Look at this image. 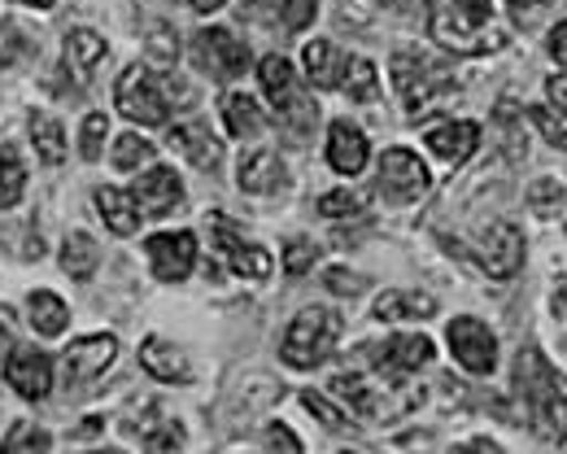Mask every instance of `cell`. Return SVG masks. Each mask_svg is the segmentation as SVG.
Instances as JSON below:
<instances>
[{
    "mask_svg": "<svg viewBox=\"0 0 567 454\" xmlns=\"http://www.w3.org/2000/svg\"><path fill=\"white\" fill-rule=\"evenodd\" d=\"M27 53H31V44H27L22 27L18 22H0V66H18Z\"/></svg>",
    "mask_w": 567,
    "mask_h": 454,
    "instance_id": "74e56055",
    "label": "cell"
},
{
    "mask_svg": "<svg viewBox=\"0 0 567 454\" xmlns=\"http://www.w3.org/2000/svg\"><path fill=\"white\" fill-rule=\"evenodd\" d=\"M236 184L245 193H258V197H271L288 184V171H284L280 153L276 149H254L240 157V171H236Z\"/></svg>",
    "mask_w": 567,
    "mask_h": 454,
    "instance_id": "2e32d148",
    "label": "cell"
},
{
    "mask_svg": "<svg viewBox=\"0 0 567 454\" xmlns=\"http://www.w3.org/2000/svg\"><path fill=\"white\" fill-rule=\"evenodd\" d=\"M4 380H9V389H18L22 398L40 402V398H49V389H53V359H49L44 350H13V354L4 359Z\"/></svg>",
    "mask_w": 567,
    "mask_h": 454,
    "instance_id": "4fadbf2b",
    "label": "cell"
},
{
    "mask_svg": "<svg viewBox=\"0 0 567 454\" xmlns=\"http://www.w3.org/2000/svg\"><path fill=\"white\" fill-rule=\"evenodd\" d=\"M323 285H328L332 293H341V298H358L367 280H362V276H354V271H346V267H332V271L323 276Z\"/></svg>",
    "mask_w": 567,
    "mask_h": 454,
    "instance_id": "7bdbcfd3",
    "label": "cell"
},
{
    "mask_svg": "<svg viewBox=\"0 0 567 454\" xmlns=\"http://www.w3.org/2000/svg\"><path fill=\"white\" fill-rule=\"evenodd\" d=\"M476 262L494 276V280H511L519 267H524V236L515 224H494L485 231L481 249H476Z\"/></svg>",
    "mask_w": 567,
    "mask_h": 454,
    "instance_id": "30bf717a",
    "label": "cell"
},
{
    "mask_svg": "<svg viewBox=\"0 0 567 454\" xmlns=\"http://www.w3.org/2000/svg\"><path fill=\"white\" fill-rule=\"evenodd\" d=\"M450 350H454V359L472 376H489L497 368V337L481 319H472V314H463V319L450 323Z\"/></svg>",
    "mask_w": 567,
    "mask_h": 454,
    "instance_id": "8992f818",
    "label": "cell"
},
{
    "mask_svg": "<svg viewBox=\"0 0 567 454\" xmlns=\"http://www.w3.org/2000/svg\"><path fill=\"white\" fill-rule=\"evenodd\" d=\"M337 341H341V319H337L332 310H323V306H310V310H301V314L288 323L280 354L288 368L310 372V368H319V363L337 350Z\"/></svg>",
    "mask_w": 567,
    "mask_h": 454,
    "instance_id": "3957f363",
    "label": "cell"
},
{
    "mask_svg": "<svg viewBox=\"0 0 567 454\" xmlns=\"http://www.w3.org/2000/svg\"><path fill=\"white\" fill-rule=\"evenodd\" d=\"M136 202H141L144 219H166L184 202V184L171 166H148L136 179Z\"/></svg>",
    "mask_w": 567,
    "mask_h": 454,
    "instance_id": "5bb4252c",
    "label": "cell"
},
{
    "mask_svg": "<svg viewBox=\"0 0 567 454\" xmlns=\"http://www.w3.org/2000/svg\"><path fill=\"white\" fill-rule=\"evenodd\" d=\"M153 153H157V145H148L136 132H127V136L114 141V166H118V171H136L144 162H153Z\"/></svg>",
    "mask_w": 567,
    "mask_h": 454,
    "instance_id": "e575fe53",
    "label": "cell"
},
{
    "mask_svg": "<svg viewBox=\"0 0 567 454\" xmlns=\"http://www.w3.org/2000/svg\"><path fill=\"white\" fill-rule=\"evenodd\" d=\"M114 101H118V110H123L132 123H141V127H157V123H166V114H171L166 92H162L157 75H153L148 66H141V62L127 66V71L118 75Z\"/></svg>",
    "mask_w": 567,
    "mask_h": 454,
    "instance_id": "277c9868",
    "label": "cell"
},
{
    "mask_svg": "<svg viewBox=\"0 0 567 454\" xmlns=\"http://www.w3.org/2000/svg\"><path fill=\"white\" fill-rule=\"evenodd\" d=\"M427 27H432V40L458 58L497 53L506 44V31L494 22V0H441Z\"/></svg>",
    "mask_w": 567,
    "mask_h": 454,
    "instance_id": "6da1fadb",
    "label": "cell"
},
{
    "mask_svg": "<svg viewBox=\"0 0 567 454\" xmlns=\"http://www.w3.org/2000/svg\"><path fill=\"white\" fill-rule=\"evenodd\" d=\"M148 53H153V58H157L162 66H175V58H179V44H175V31H171L166 22H157V27H153Z\"/></svg>",
    "mask_w": 567,
    "mask_h": 454,
    "instance_id": "60d3db41",
    "label": "cell"
},
{
    "mask_svg": "<svg viewBox=\"0 0 567 454\" xmlns=\"http://www.w3.org/2000/svg\"><path fill=\"white\" fill-rule=\"evenodd\" d=\"M367 210V193L358 188H337L328 197H319V215L323 219H350V215H362Z\"/></svg>",
    "mask_w": 567,
    "mask_h": 454,
    "instance_id": "836d02e7",
    "label": "cell"
},
{
    "mask_svg": "<svg viewBox=\"0 0 567 454\" xmlns=\"http://www.w3.org/2000/svg\"><path fill=\"white\" fill-rule=\"evenodd\" d=\"M148 262H153V276L162 285H179L193 276L197 267V236L193 231H162V236H148Z\"/></svg>",
    "mask_w": 567,
    "mask_h": 454,
    "instance_id": "52a82bcc",
    "label": "cell"
},
{
    "mask_svg": "<svg viewBox=\"0 0 567 454\" xmlns=\"http://www.w3.org/2000/svg\"><path fill=\"white\" fill-rule=\"evenodd\" d=\"M328 393H332V398L346 406V415H358V420H380V415H393V406L384 402V389L367 384L358 372H341V376H332Z\"/></svg>",
    "mask_w": 567,
    "mask_h": 454,
    "instance_id": "9a60e30c",
    "label": "cell"
},
{
    "mask_svg": "<svg viewBox=\"0 0 567 454\" xmlns=\"http://www.w3.org/2000/svg\"><path fill=\"white\" fill-rule=\"evenodd\" d=\"M328 162H332V171L337 175H358L362 166H367V136L358 132L354 123H332V132H328Z\"/></svg>",
    "mask_w": 567,
    "mask_h": 454,
    "instance_id": "ac0fdd59",
    "label": "cell"
},
{
    "mask_svg": "<svg viewBox=\"0 0 567 454\" xmlns=\"http://www.w3.org/2000/svg\"><path fill=\"white\" fill-rule=\"evenodd\" d=\"M315 258H319V249H315L310 240H292V245L284 249V271H288V276H306V271L315 267Z\"/></svg>",
    "mask_w": 567,
    "mask_h": 454,
    "instance_id": "ab89813d",
    "label": "cell"
},
{
    "mask_svg": "<svg viewBox=\"0 0 567 454\" xmlns=\"http://www.w3.org/2000/svg\"><path fill=\"white\" fill-rule=\"evenodd\" d=\"M188 4H193V9H197V13H214V9H223V4H227V0H188Z\"/></svg>",
    "mask_w": 567,
    "mask_h": 454,
    "instance_id": "681fc988",
    "label": "cell"
},
{
    "mask_svg": "<svg viewBox=\"0 0 567 454\" xmlns=\"http://www.w3.org/2000/svg\"><path fill=\"white\" fill-rule=\"evenodd\" d=\"M27 193V166L13 145H0V210H13Z\"/></svg>",
    "mask_w": 567,
    "mask_h": 454,
    "instance_id": "f546056e",
    "label": "cell"
},
{
    "mask_svg": "<svg viewBox=\"0 0 567 454\" xmlns=\"http://www.w3.org/2000/svg\"><path fill=\"white\" fill-rule=\"evenodd\" d=\"M214 240H218V249H223V258H227V267H231L236 276H245V280H267V276L276 271L271 254H267V249H258V245H249V240L227 224V219H218V224H214Z\"/></svg>",
    "mask_w": 567,
    "mask_h": 454,
    "instance_id": "7c38bea8",
    "label": "cell"
},
{
    "mask_svg": "<svg viewBox=\"0 0 567 454\" xmlns=\"http://www.w3.org/2000/svg\"><path fill=\"white\" fill-rule=\"evenodd\" d=\"M96 210H101V219L110 231H118V236H132V231H141V202H136V193H118V188H96Z\"/></svg>",
    "mask_w": 567,
    "mask_h": 454,
    "instance_id": "7402d4cb",
    "label": "cell"
},
{
    "mask_svg": "<svg viewBox=\"0 0 567 454\" xmlns=\"http://www.w3.org/2000/svg\"><path fill=\"white\" fill-rule=\"evenodd\" d=\"M18 4H31V9H53V0H18Z\"/></svg>",
    "mask_w": 567,
    "mask_h": 454,
    "instance_id": "db71d44e",
    "label": "cell"
},
{
    "mask_svg": "<svg viewBox=\"0 0 567 454\" xmlns=\"http://www.w3.org/2000/svg\"><path fill=\"white\" fill-rule=\"evenodd\" d=\"M9 319H13V314H9V310H0V345H9Z\"/></svg>",
    "mask_w": 567,
    "mask_h": 454,
    "instance_id": "f907efd6",
    "label": "cell"
},
{
    "mask_svg": "<svg viewBox=\"0 0 567 454\" xmlns=\"http://www.w3.org/2000/svg\"><path fill=\"white\" fill-rule=\"evenodd\" d=\"M31 141L49 166H58L66 157V136H62V123L53 114H31Z\"/></svg>",
    "mask_w": 567,
    "mask_h": 454,
    "instance_id": "1f68e13d",
    "label": "cell"
},
{
    "mask_svg": "<svg viewBox=\"0 0 567 454\" xmlns=\"http://www.w3.org/2000/svg\"><path fill=\"white\" fill-rule=\"evenodd\" d=\"M380 363L389 368V372H420L432 363V341H427L424 332H398V337H389V345L380 350Z\"/></svg>",
    "mask_w": 567,
    "mask_h": 454,
    "instance_id": "d6986e66",
    "label": "cell"
},
{
    "mask_svg": "<svg viewBox=\"0 0 567 454\" xmlns=\"http://www.w3.org/2000/svg\"><path fill=\"white\" fill-rule=\"evenodd\" d=\"M427 184H432V175H427V166L411 149H389L380 157V179H375V188H380L384 202L411 206V202L424 197Z\"/></svg>",
    "mask_w": 567,
    "mask_h": 454,
    "instance_id": "5b68a950",
    "label": "cell"
},
{
    "mask_svg": "<svg viewBox=\"0 0 567 454\" xmlns=\"http://www.w3.org/2000/svg\"><path fill=\"white\" fill-rule=\"evenodd\" d=\"M432 310H436V298H432V293H420V289H393V293L375 298V319H380V323L427 319Z\"/></svg>",
    "mask_w": 567,
    "mask_h": 454,
    "instance_id": "cb8c5ba5",
    "label": "cell"
},
{
    "mask_svg": "<svg viewBox=\"0 0 567 454\" xmlns=\"http://www.w3.org/2000/svg\"><path fill=\"white\" fill-rule=\"evenodd\" d=\"M550 58H555V62H567V22H559V27L550 31Z\"/></svg>",
    "mask_w": 567,
    "mask_h": 454,
    "instance_id": "7dc6e473",
    "label": "cell"
},
{
    "mask_svg": "<svg viewBox=\"0 0 567 454\" xmlns=\"http://www.w3.org/2000/svg\"><path fill=\"white\" fill-rule=\"evenodd\" d=\"M0 451L18 454V451H53V437L44 433V429H35V424H13L9 433H4V442H0Z\"/></svg>",
    "mask_w": 567,
    "mask_h": 454,
    "instance_id": "d590c367",
    "label": "cell"
},
{
    "mask_svg": "<svg viewBox=\"0 0 567 454\" xmlns=\"http://www.w3.org/2000/svg\"><path fill=\"white\" fill-rule=\"evenodd\" d=\"M528 202L537 206V215H546V219H550V202L559 206V202H564V188H559L555 179H546V184H537V188H533V197H528Z\"/></svg>",
    "mask_w": 567,
    "mask_h": 454,
    "instance_id": "ee69618b",
    "label": "cell"
},
{
    "mask_svg": "<svg viewBox=\"0 0 567 454\" xmlns=\"http://www.w3.org/2000/svg\"><path fill=\"white\" fill-rule=\"evenodd\" d=\"M267 446H271V451H301V442H297L288 429H271V433H267Z\"/></svg>",
    "mask_w": 567,
    "mask_h": 454,
    "instance_id": "bcb514c9",
    "label": "cell"
},
{
    "mask_svg": "<svg viewBox=\"0 0 567 454\" xmlns=\"http://www.w3.org/2000/svg\"><path fill=\"white\" fill-rule=\"evenodd\" d=\"M114 354H118V341L110 337V332H101V337H79L66 345V354H62V372L71 384H87V380H96L110 363H114Z\"/></svg>",
    "mask_w": 567,
    "mask_h": 454,
    "instance_id": "8fae6325",
    "label": "cell"
},
{
    "mask_svg": "<svg viewBox=\"0 0 567 454\" xmlns=\"http://www.w3.org/2000/svg\"><path fill=\"white\" fill-rule=\"evenodd\" d=\"M96 262H101L96 240H92L87 231H71L66 245H62V271H66L71 280H87V276L96 271Z\"/></svg>",
    "mask_w": 567,
    "mask_h": 454,
    "instance_id": "f1b7e54d",
    "label": "cell"
},
{
    "mask_svg": "<svg viewBox=\"0 0 567 454\" xmlns=\"http://www.w3.org/2000/svg\"><path fill=\"white\" fill-rule=\"evenodd\" d=\"M105 136H110L105 114H87V118H83V136H79V153H83L87 162H96L101 149H105Z\"/></svg>",
    "mask_w": 567,
    "mask_h": 454,
    "instance_id": "f35d334b",
    "label": "cell"
},
{
    "mask_svg": "<svg viewBox=\"0 0 567 454\" xmlns=\"http://www.w3.org/2000/svg\"><path fill=\"white\" fill-rule=\"evenodd\" d=\"M144 446H148V451H179V446H184V429H179V424H166V429L153 433Z\"/></svg>",
    "mask_w": 567,
    "mask_h": 454,
    "instance_id": "f6af8a7d",
    "label": "cell"
},
{
    "mask_svg": "<svg viewBox=\"0 0 567 454\" xmlns=\"http://www.w3.org/2000/svg\"><path fill=\"white\" fill-rule=\"evenodd\" d=\"M301 406H306L315 420H323V429H346V406H337L328 393L306 389V393H301Z\"/></svg>",
    "mask_w": 567,
    "mask_h": 454,
    "instance_id": "8d00e7d4",
    "label": "cell"
},
{
    "mask_svg": "<svg viewBox=\"0 0 567 454\" xmlns=\"http://www.w3.org/2000/svg\"><path fill=\"white\" fill-rule=\"evenodd\" d=\"M223 114H227V132L231 136H258L267 127V114L258 110V101L249 92H231L223 101Z\"/></svg>",
    "mask_w": 567,
    "mask_h": 454,
    "instance_id": "83f0119b",
    "label": "cell"
},
{
    "mask_svg": "<svg viewBox=\"0 0 567 454\" xmlns=\"http://www.w3.org/2000/svg\"><path fill=\"white\" fill-rule=\"evenodd\" d=\"M105 62V40L96 35V31H87V27H79V31H71L66 35V66L74 71V79L79 83H87L92 79V71Z\"/></svg>",
    "mask_w": 567,
    "mask_h": 454,
    "instance_id": "484cf974",
    "label": "cell"
},
{
    "mask_svg": "<svg viewBox=\"0 0 567 454\" xmlns=\"http://www.w3.org/2000/svg\"><path fill=\"white\" fill-rule=\"evenodd\" d=\"M506 4H515V13H528V9H537L542 0H506Z\"/></svg>",
    "mask_w": 567,
    "mask_h": 454,
    "instance_id": "816d5d0a",
    "label": "cell"
},
{
    "mask_svg": "<svg viewBox=\"0 0 567 454\" xmlns=\"http://www.w3.org/2000/svg\"><path fill=\"white\" fill-rule=\"evenodd\" d=\"M258 79H262V87H267V96H271V105H276L280 114L301 110V105H297V79H292V66L284 62L280 53H271V58L258 62Z\"/></svg>",
    "mask_w": 567,
    "mask_h": 454,
    "instance_id": "603a6c76",
    "label": "cell"
},
{
    "mask_svg": "<svg viewBox=\"0 0 567 454\" xmlns=\"http://www.w3.org/2000/svg\"><path fill=\"white\" fill-rule=\"evenodd\" d=\"M515 393L528 406L533 429L546 442H567V384L559 380V372L542 359V350H524L515 359Z\"/></svg>",
    "mask_w": 567,
    "mask_h": 454,
    "instance_id": "7a4b0ae2",
    "label": "cell"
},
{
    "mask_svg": "<svg viewBox=\"0 0 567 454\" xmlns=\"http://www.w3.org/2000/svg\"><path fill=\"white\" fill-rule=\"evenodd\" d=\"M171 149H179L197 171H214L218 166V141L202 123H184V127H171Z\"/></svg>",
    "mask_w": 567,
    "mask_h": 454,
    "instance_id": "d4e9b609",
    "label": "cell"
},
{
    "mask_svg": "<svg viewBox=\"0 0 567 454\" xmlns=\"http://www.w3.org/2000/svg\"><path fill=\"white\" fill-rule=\"evenodd\" d=\"M280 22L288 31H301L315 22V0H284L280 4Z\"/></svg>",
    "mask_w": 567,
    "mask_h": 454,
    "instance_id": "b9f144b4",
    "label": "cell"
},
{
    "mask_svg": "<svg viewBox=\"0 0 567 454\" xmlns=\"http://www.w3.org/2000/svg\"><path fill=\"white\" fill-rule=\"evenodd\" d=\"M341 92H350V101H371L375 96V66L367 62V58H346V66H341V83H337Z\"/></svg>",
    "mask_w": 567,
    "mask_h": 454,
    "instance_id": "d6a6232c",
    "label": "cell"
},
{
    "mask_svg": "<svg viewBox=\"0 0 567 454\" xmlns=\"http://www.w3.org/2000/svg\"><path fill=\"white\" fill-rule=\"evenodd\" d=\"M546 96H550V105H537L533 110V123L542 127V136L555 149H567V75L550 79L546 83Z\"/></svg>",
    "mask_w": 567,
    "mask_h": 454,
    "instance_id": "ffe728a7",
    "label": "cell"
},
{
    "mask_svg": "<svg viewBox=\"0 0 567 454\" xmlns=\"http://www.w3.org/2000/svg\"><path fill=\"white\" fill-rule=\"evenodd\" d=\"M193 49H197L202 71H210V79H218V83L245 75V66H249V49H245L231 31H223V27L197 31V35H193Z\"/></svg>",
    "mask_w": 567,
    "mask_h": 454,
    "instance_id": "ba28073f",
    "label": "cell"
},
{
    "mask_svg": "<svg viewBox=\"0 0 567 454\" xmlns=\"http://www.w3.org/2000/svg\"><path fill=\"white\" fill-rule=\"evenodd\" d=\"M555 314H559V319L567 323V280L559 285V293H555Z\"/></svg>",
    "mask_w": 567,
    "mask_h": 454,
    "instance_id": "c3c4849f",
    "label": "cell"
},
{
    "mask_svg": "<svg viewBox=\"0 0 567 454\" xmlns=\"http://www.w3.org/2000/svg\"><path fill=\"white\" fill-rule=\"evenodd\" d=\"M424 145L441 162H450V166H458V162H467L472 153H476V145H481V127L476 123H441V127H432L424 136Z\"/></svg>",
    "mask_w": 567,
    "mask_h": 454,
    "instance_id": "e0dca14e",
    "label": "cell"
},
{
    "mask_svg": "<svg viewBox=\"0 0 567 454\" xmlns=\"http://www.w3.org/2000/svg\"><path fill=\"white\" fill-rule=\"evenodd\" d=\"M31 323H35V332H44V337H62L66 332V319H71V310L66 302L58 298V293H31Z\"/></svg>",
    "mask_w": 567,
    "mask_h": 454,
    "instance_id": "4dcf8cb0",
    "label": "cell"
},
{
    "mask_svg": "<svg viewBox=\"0 0 567 454\" xmlns=\"http://www.w3.org/2000/svg\"><path fill=\"white\" fill-rule=\"evenodd\" d=\"M393 87H398V96H402L406 110L424 114V105L445 87V79H441V71H436L432 62H424V58L398 53V58H393Z\"/></svg>",
    "mask_w": 567,
    "mask_h": 454,
    "instance_id": "9c48e42d",
    "label": "cell"
},
{
    "mask_svg": "<svg viewBox=\"0 0 567 454\" xmlns=\"http://www.w3.org/2000/svg\"><path fill=\"white\" fill-rule=\"evenodd\" d=\"M472 451H497V442H489V437H476V442H472Z\"/></svg>",
    "mask_w": 567,
    "mask_h": 454,
    "instance_id": "f5cc1de1",
    "label": "cell"
},
{
    "mask_svg": "<svg viewBox=\"0 0 567 454\" xmlns=\"http://www.w3.org/2000/svg\"><path fill=\"white\" fill-rule=\"evenodd\" d=\"M141 363H144V372L148 376H157V380H166V384H184V380H193V368H188V359L171 345V341H162V337H148L141 345Z\"/></svg>",
    "mask_w": 567,
    "mask_h": 454,
    "instance_id": "44dd1931",
    "label": "cell"
},
{
    "mask_svg": "<svg viewBox=\"0 0 567 454\" xmlns=\"http://www.w3.org/2000/svg\"><path fill=\"white\" fill-rule=\"evenodd\" d=\"M341 66H346V53H337L328 40L306 44V75H310L315 87H337L341 83Z\"/></svg>",
    "mask_w": 567,
    "mask_h": 454,
    "instance_id": "4316f807",
    "label": "cell"
}]
</instances>
